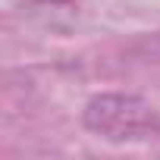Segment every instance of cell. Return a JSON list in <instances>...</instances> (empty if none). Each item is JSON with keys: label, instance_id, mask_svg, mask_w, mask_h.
Masks as SVG:
<instances>
[{"label": "cell", "instance_id": "7a4b0ae2", "mask_svg": "<svg viewBox=\"0 0 160 160\" xmlns=\"http://www.w3.org/2000/svg\"><path fill=\"white\" fill-rule=\"evenodd\" d=\"M50 3H63V0H50Z\"/></svg>", "mask_w": 160, "mask_h": 160}, {"label": "cell", "instance_id": "6da1fadb", "mask_svg": "<svg viewBox=\"0 0 160 160\" xmlns=\"http://www.w3.org/2000/svg\"><path fill=\"white\" fill-rule=\"evenodd\" d=\"M85 126L110 141H141L160 135V113L132 94H101L88 101Z\"/></svg>", "mask_w": 160, "mask_h": 160}]
</instances>
